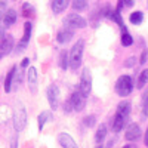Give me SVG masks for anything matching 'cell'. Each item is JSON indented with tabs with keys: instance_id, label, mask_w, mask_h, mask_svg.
<instances>
[{
	"instance_id": "603a6c76",
	"label": "cell",
	"mask_w": 148,
	"mask_h": 148,
	"mask_svg": "<svg viewBox=\"0 0 148 148\" xmlns=\"http://www.w3.org/2000/svg\"><path fill=\"white\" fill-rule=\"evenodd\" d=\"M147 82H148V70H144L141 73V76H139V80H138V88L142 89L144 86L147 84Z\"/></svg>"
},
{
	"instance_id": "8fae6325",
	"label": "cell",
	"mask_w": 148,
	"mask_h": 148,
	"mask_svg": "<svg viewBox=\"0 0 148 148\" xmlns=\"http://www.w3.org/2000/svg\"><path fill=\"white\" fill-rule=\"evenodd\" d=\"M126 120H127V117H125V116H121V114L116 113V116H114L113 121H111V129H113L114 132H120L123 127H125Z\"/></svg>"
},
{
	"instance_id": "5b68a950",
	"label": "cell",
	"mask_w": 148,
	"mask_h": 148,
	"mask_svg": "<svg viewBox=\"0 0 148 148\" xmlns=\"http://www.w3.org/2000/svg\"><path fill=\"white\" fill-rule=\"evenodd\" d=\"M70 101L73 104V110L74 111H82L84 108V105H86V96L79 89V90H76V92L71 95V99Z\"/></svg>"
},
{
	"instance_id": "7c38bea8",
	"label": "cell",
	"mask_w": 148,
	"mask_h": 148,
	"mask_svg": "<svg viewBox=\"0 0 148 148\" xmlns=\"http://www.w3.org/2000/svg\"><path fill=\"white\" fill-rule=\"evenodd\" d=\"M141 136V127L138 125H130L126 130V139L127 141H136Z\"/></svg>"
},
{
	"instance_id": "d6a6232c",
	"label": "cell",
	"mask_w": 148,
	"mask_h": 148,
	"mask_svg": "<svg viewBox=\"0 0 148 148\" xmlns=\"http://www.w3.org/2000/svg\"><path fill=\"white\" fill-rule=\"evenodd\" d=\"M123 2H125V5H126V6H129V8H130V6H133V0H123Z\"/></svg>"
},
{
	"instance_id": "2e32d148",
	"label": "cell",
	"mask_w": 148,
	"mask_h": 148,
	"mask_svg": "<svg viewBox=\"0 0 148 148\" xmlns=\"http://www.w3.org/2000/svg\"><path fill=\"white\" fill-rule=\"evenodd\" d=\"M68 6V0H52V10L55 14H61Z\"/></svg>"
},
{
	"instance_id": "ba28073f",
	"label": "cell",
	"mask_w": 148,
	"mask_h": 148,
	"mask_svg": "<svg viewBox=\"0 0 148 148\" xmlns=\"http://www.w3.org/2000/svg\"><path fill=\"white\" fill-rule=\"evenodd\" d=\"M47 101H49V105H51L52 110H56L58 108V102H59V89L56 86H51L47 89Z\"/></svg>"
},
{
	"instance_id": "d590c367",
	"label": "cell",
	"mask_w": 148,
	"mask_h": 148,
	"mask_svg": "<svg viewBox=\"0 0 148 148\" xmlns=\"http://www.w3.org/2000/svg\"><path fill=\"white\" fill-rule=\"evenodd\" d=\"M147 6H148V2H147Z\"/></svg>"
},
{
	"instance_id": "cb8c5ba5",
	"label": "cell",
	"mask_w": 148,
	"mask_h": 148,
	"mask_svg": "<svg viewBox=\"0 0 148 148\" xmlns=\"http://www.w3.org/2000/svg\"><path fill=\"white\" fill-rule=\"evenodd\" d=\"M133 43V39H132V36L126 31V33H123L121 34V45L123 46H130Z\"/></svg>"
},
{
	"instance_id": "e575fe53",
	"label": "cell",
	"mask_w": 148,
	"mask_h": 148,
	"mask_svg": "<svg viewBox=\"0 0 148 148\" xmlns=\"http://www.w3.org/2000/svg\"><path fill=\"white\" fill-rule=\"evenodd\" d=\"M123 148H129V145H126V147H123Z\"/></svg>"
},
{
	"instance_id": "e0dca14e",
	"label": "cell",
	"mask_w": 148,
	"mask_h": 148,
	"mask_svg": "<svg viewBox=\"0 0 148 148\" xmlns=\"http://www.w3.org/2000/svg\"><path fill=\"white\" fill-rule=\"evenodd\" d=\"M15 71H16V67H12L9 70V73L6 74V79H5V92H10V89H12V80H14Z\"/></svg>"
},
{
	"instance_id": "8d00e7d4",
	"label": "cell",
	"mask_w": 148,
	"mask_h": 148,
	"mask_svg": "<svg viewBox=\"0 0 148 148\" xmlns=\"http://www.w3.org/2000/svg\"><path fill=\"white\" fill-rule=\"evenodd\" d=\"M0 58H2V55H0Z\"/></svg>"
},
{
	"instance_id": "4fadbf2b",
	"label": "cell",
	"mask_w": 148,
	"mask_h": 148,
	"mask_svg": "<svg viewBox=\"0 0 148 148\" xmlns=\"http://www.w3.org/2000/svg\"><path fill=\"white\" fill-rule=\"evenodd\" d=\"M73 34H74V30H73V28L65 27L64 30H61V31L58 33L56 39H58V42H59V43H67V42H70V40L73 39Z\"/></svg>"
},
{
	"instance_id": "44dd1931",
	"label": "cell",
	"mask_w": 148,
	"mask_h": 148,
	"mask_svg": "<svg viewBox=\"0 0 148 148\" xmlns=\"http://www.w3.org/2000/svg\"><path fill=\"white\" fill-rule=\"evenodd\" d=\"M68 62H70L68 53H67V52H62V53H61V58H59V65H61V68H62V70H67V67L70 65Z\"/></svg>"
},
{
	"instance_id": "1f68e13d",
	"label": "cell",
	"mask_w": 148,
	"mask_h": 148,
	"mask_svg": "<svg viewBox=\"0 0 148 148\" xmlns=\"http://www.w3.org/2000/svg\"><path fill=\"white\" fill-rule=\"evenodd\" d=\"M133 61H135V58H129V59L126 61L125 65H126V67H132V65H133Z\"/></svg>"
},
{
	"instance_id": "4dcf8cb0",
	"label": "cell",
	"mask_w": 148,
	"mask_h": 148,
	"mask_svg": "<svg viewBox=\"0 0 148 148\" xmlns=\"http://www.w3.org/2000/svg\"><path fill=\"white\" fill-rule=\"evenodd\" d=\"M28 64H30V59H28V58H24L22 62H21V67L25 68V67H28Z\"/></svg>"
},
{
	"instance_id": "484cf974",
	"label": "cell",
	"mask_w": 148,
	"mask_h": 148,
	"mask_svg": "<svg viewBox=\"0 0 148 148\" xmlns=\"http://www.w3.org/2000/svg\"><path fill=\"white\" fill-rule=\"evenodd\" d=\"M95 116H88V117H84V125L88 126V127H92L95 126Z\"/></svg>"
},
{
	"instance_id": "30bf717a",
	"label": "cell",
	"mask_w": 148,
	"mask_h": 148,
	"mask_svg": "<svg viewBox=\"0 0 148 148\" xmlns=\"http://www.w3.org/2000/svg\"><path fill=\"white\" fill-rule=\"evenodd\" d=\"M58 141H59V145L62 148H79L76 141H74L68 133H61L58 136Z\"/></svg>"
},
{
	"instance_id": "7a4b0ae2",
	"label": "cell",
	"mask_w": 148,
	"mask_h": 148,
	"mask_svg": "<svg viewBox=\"0 0 148 148\" xmlns=\"http://www.w3.org/2000/svg\"><path fill=\"white\" fill-rule=\"evenodd\" d=\"M133 89V82L129 76H121L116 83V92L120 96H127Z\"/></svg>"
},
{
	"instance_id": "83f0119b",
	"label": "cell",
	"mask_w": 148,
	"mask_h": 148,
	"mask_svg": "<svg viewBox=\"0 0 148 148\" xmlns=\"http://www.w3.org/2000/svg\"><path fill=\"white\" fill-rule=\"evenodd\" d=\"M22 9H24V16H30V14H31V10H33V8L28 5V3H25L22 6Z\"/></svg>"
},
{
	"instance_id": "74e56055",
	"label": "cell",
	"mask_w": 148,
	"mask_h": 148,
	"mask_svg": "<svg viewBox=\"0 0 148 148\" xmlns=\"http://www.w3.org/2000/svg\"><path fill=\"white\" fill-rule=\"evenodd\" d=\"M98 148H101V147H98Z\"/></svg>"
},
{
	"instance_id": "7402d4cb",
	"label": "cell",
	"mask_w": 148,
	"mask_h": 148,
	"mask_svg": "<svg viewBox=\"0 0 148 148\" xmlns=\"http://www.w3.org/2000/svg\"><path fill=\"white\" fill-rule=\"evenodd\" d=\"M88 6V0H74L73 2V9L74 10H83Z\"/></svg>"
},
{
	"instance_id": "f546056e",
	"label": "cell",
	"mask_w": 148,
	"mask_h": 148,
	"mask_svg": "<svg viewBox=\"0 0 148 148\" xmlns=\"http://www.w3.org/2000/svg\"><path fill=\"white\" fill-rule=\"evenodd\" d=\"M144 107H145L147 111H148V90L144 93Z\"/></svg>"
},
{
	"instance_id": "8992f818",
	"label": "cell",
	"mask_w": 148,
	"mask_h": 148,
	"mask_svg": "<svg viewBox=\"0 0 148 148\" xmlns=\"http://www.w3.org/2000/svg\"><path fill=\"white\" fill-rule=\"evenodd\" d=\"M25 121H27V113L25 110H24L22 107L19 110H16V113L14 116V126H15V130H22L24 126H25Z\"/></svg>"
},
{
	"instance_id": "52a82bcc",
	"label": "cell",
	"mask_w": 148,
	"mask_h": 148,
	"mask_svg": "<svg viewBox=\"0 0 148 148\" xmlns=\"http://www.w3.org/2000/svg\"><path fill=\"white\" fill-rule=\"evenodd\" d=\"M31 28H33L31 22H25V24H24V36H22V39H21V42H19L18 47H16V51H18V52H22L24 49H25L27 43L30 42V37H31Z\"/></svg>"
},
{
	"instance_id": "d6986e66",
	"label": "cell",
	"mask_w": 148,
	"mask_h": 148,
	"mask_svg": "<svg viewBox=\"0 0 148 148\" xmlns=\"http://www.w3.org/2000/svg\"><path fill=\"white\" fill-rule=\"evenodd\" d=\"M105 135H107V126L105 125H101L96 130V135H95V141L98 144H101L104 139H105Z\"/></svg>"
},
{
	"instance_id": "9a60e30c",
	"label": "cell",
	"mask_w": 148,
	"mask_h": 148,
	"mask_svg": "<svg viewBox=\"0 0 148 148\" xmlns=\"http://www.w3.org/2000/svg\"><path fill=\"white\" fill-rule=\"evenodd\" d=\"M15 21H16V12H15L14 9L6 10L5 18H3V24H5V27H10L12 24H15Z\"/></svg>"
},
{
	"instance_id": "277c9868",
	"label": "cell",
	"mask_w": 148,
	"mask_h": 148,
	"mask_svg": "<svg viewBox=\"0 0 148 148\" xmlns=\"http://www.w3.org/2000/svg\"><path fill=\"white\" fill-rule=\"evenodd\" d=\"M92 90V76H90V70L89 68H84L82 73V77H80V92L84 96H89Z\"/></svg>"
},
{
	"instance_id": "3957f363",
	"label": "cell",
	"mask_w": 148,
	"mask_h": 148,
	"mask_svg": "<svg viewBox=\"0 0 148 148\" xmlns=\"http://www.w3.org/2000/svg\"><path fill=\"white\" fill-rule=\"evenodd\" d=\"M64 24H65V27L68 28H84L86 25H88V22H86V19L77 14H70L65 16L64 19Z\"/></svg>"
},
{
	"instance_id": "d4e9b609",
	"label": "cell",
	"mask_w": 148,
	"mask_h": 148,
	"mask_svg": "<svg viewBox=\"0 0 148 148\" xmlns=\"http://www.w3.org/2000/svg\"><path fill=\"white\" fill-rule=\"evenodd\" d=\"M46 120H47V113H42V114L39 116V130H42V129H43Z\"/></svg>"
},
{
	"instance_id": "9c48e42d",
	"label": "cell",
	"mask_w": 148,
	"mask_h": 148,
	"mask_svg": "<svg viewBox=\"0 0 148 148\" xmlns=\"http://www.w3.org/2000/svg\"><path fill=\"white\" fill-rule=\"evenodd\" d=\"M14 49V37L10 34H8L5 39L0 43V55H8L10 53V51Z\"/></svg>"
},
{
	"instance_id": "4316f807",
	"label": "cell",
	"mask_w": 148,
	"mask_h": 148,
	"mask_svg": "<svg viewBox=\"0 0 148 148\" xmlns=\"http://www.w3.org/2000/svg\"><path fill=\"white\" fill-rule=\"evenodd\" d=\"M5 14H6V3L5 2H0V22L3 21Z\"/></svg>"
},
{
	"instance_id": "6da1fadb",
	"label": "cell",
	"mask_w": 148,
	"mask_h": 148,
	"mask_svg": "<svg viewBox=\"0 0 148 148\" xmlns=\"http://www.w3.org/2000/svg\"><path fill=\"white\" fill-rule=\"evenodd\" d=\"M83 49H84V42L83 40H79L76 45L71 47V51H70V67L73 70H77L82 65Z\"/></svg>"
},
{
	"instance_id": "ac0fdd59",
	"label": "cell",
	"mask_w": 148,
	"mask_h": 148,
	"mask_svg": "<svg viewBox=\"0 0 148 148\" xmlns=\"http://www.w3.org/2000/svg\"><path fill=\"white\" fill-rule=\"evenodd\" d=\"M116 113H119V114H121V116L127 117L129 113H130V104H129L127 101H121V102L119 104V107H117V111H116Z\"/></svg>"
},
{
	"instance_id": "836d02e7",
	"label": "cell",
	"mask_w": 148,
	"mask_h": 148,
	"mask_svg": "<svg viewBox=\"0 0 148 148\" xmlns=\"http://www.w3.org/2000/svg\"><path fill=\"white\" fill-rule=\"evenodd\" d=\"M145 145L148 147V130H147V133H145Z\"/></svg>"
},
{
	"instance_id": "5bb4252c",
	"label": "cell",
	"mask_w": 148,
	"mask_h": 148,
	"mask_svg": "<svg viewBox=\"0 0 148 148\" xmlns=\"http://www.w3.org/2000/svg\"><path fill=\"white\" fill-rule=\"evenodd\" d=\"M27 79H28V84L31 88V92H36V84H37V71L34 67H30L28 73H27Z\"/></svg>"
},
{
	"instance_id": "f1b7e54d",
	"label": "cell",
	"mask_w": 148,
	"mask_h": 148,
	"mask_svg": "<svg viewBox=\"0 0 148 148\" xmlns=\"http://www.w3.org/2000/svg\"><path fill=\"white\" fill-rule=\"evenodd\" d=\"M147 56H148V51H142L141 59H139V64H145L147 62Z\"/></svg>"
},
{
	"instance_id": "ffe728a7",
	"label": "cell",
	"mask_w": 148,
	"mask_h": 148,
	"mask_svg": "<svg viewBox=\"0 0 148 148\" xmlns=\"http://www.w3.org/2000/svg\"><path fill=\"white\" fill-rule=\"evenodd\" d=\"M144 19V15H142V12L141 10H136V12H133V14L129 16V21L132 24H135V25H138V24H141Z\"/></svg>"
}]
</instances>
